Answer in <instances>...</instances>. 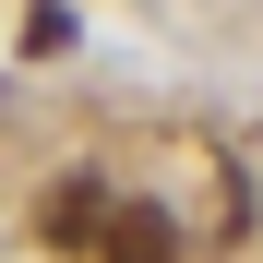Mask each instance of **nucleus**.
<instances>
[{
  "instance_id": "obj_1",
  "label": "nucleus",
  "mask_w": 263,
  "mask_h": 263,
  "mask_svg": "<svg viewBox=\"0 0 263 263\" xmlns=\"http://www.w3.org/2000/svg\"><path fill=\"white\" fill-rule=\"evenodd\" d=\"M84 251H96V263H180V215L108 192V215H96V239H84Z\"/></svg>"
},
{
  "instance_id": "obj_2",
  "label": "nucleus",
  "mask_w": 263,
  "mask_h": 263,
  "mask_svg": "<svg viewBox=\"0 0 263 263\" xmlns=\"http://www.w3.org/2000/svg\"><path fill=\"white\" fill-rule=\"evenodd\" d=\"M96 215H108V180L84 167V180H60V192H48V239H60V251H84V239H96Z\"/></svg>"
}]
</instances>
